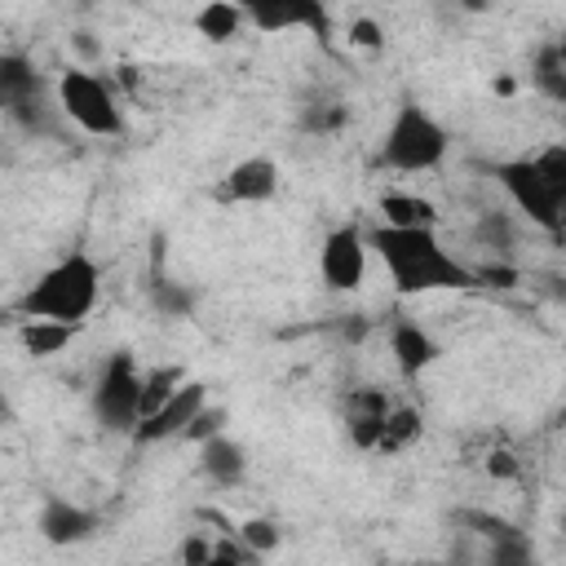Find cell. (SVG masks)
I'll use <instances>...</instances> for the list:
<instances>
[{"label": "cell", "mask_w": 566, "mask_h": 566, "mask_svg": "<svg viewBox=\"0 0 566 566\" xmlns=\"http://www.w3.org/2000/svg\"><path fill=\"white\" fill-rule=\"evenodd\" d=\"M371 252L380 256L389 283L398 296H424V292H464L478 287V274L469 261H460L438 230L429 226H371L367 230Z\"/></svg>", "instance_id": "cell-1"}, {"label": "cell", "mask_w": 566, "mask_h": 566, "mask_svg": "<svg viewBox=\"0 0 566 566\" xmlns=\"http://www.w3.org/2000/svg\"><path fill=\"white\" fill-rule=\"evenodd\" d=\"M102 296V265L88 252H66L57 256L22 296H18V318H53L84 327L88 314L97 310Z\"/></svg>", "instance_id": "cell-3"}, {"label": "cell", "mask_w": 566, "mask_h": 566, "mask_svg": "<svg viewBox=\"0 0 566 566\" xmlns=\"http://www.w3.org/2000/svg\"><path fill=\"white\" fill-rule=\"evenodd\" d=\"M389 354H394L398 376H402V380H416V376H424V371L442 358V345H438L420 323L398 318V323L389 327Z\"/></svg>", "instance_id": "cell-14"}, {"label": "cell", "mask_w": 566, "mask_h": 566, "mask_svg": "<svg viewBox=\"0 0 566 566\" xmlns=\"http://www.w3.org/2000/svg\"><path fill=\"white\" fill-rule=\"evenodd\" d=\"M367 265H371V243H367V230L358 221H345V226H332L318 243V279L327 292H358L363 279H367Z\"/></svg>", "instance_id": "cell-8"}, {"label": "cell", "mask_w": 566, "mask_h": 566, "mask_svg": "<svg viewBox=\"0 0 566 566\" xmlns=\"http://www.w3.org/2000/svg\"><path fill=\"white\" fill-rule=\"evenodd\" d=\"M199 473L212 486H239L248 478V451L226 429H217V433L199 438Z\"/></svg>", "instance_id": "cell-15"}, {"label": "cell", "mask_w": 566, "mask_h": 566, "mask_svg": "<svg viewBox=\"0 0 566 566\" xmlns=\"http://www.w3.org/2000/svg\"><path fill=\"white\" fill-rule=\"evenodd\" d=\"M53 97H57L62 119H71L80 133H88V137H119L124 133L119 97H115V88L102 75L66 66L57 75V84H53Z\"/></svg>", "instance_id": "cell-5"}, {"label": "cell", "mask_w": 566, "mask_h": 566, "mask_svg": "<svg viewBox=\"0 0 566 566\" xmlns=\"http://www.w3.org/2000/svg\"><path fill=\"white\" fill-rule=\"evenodd\" d=\"M234 9L243 13L248 27H256L265 35H283V31L327 35V9H323V0H234Z\"/></svg>", "instance_id": "cell-10"}, {"label": "cell", "mask_w": 566, "mask_h": 566, "mask_svg": "<svg viewBox=\"0 0 566 566\" xmlns=\"http://www.w3.org/2000/svg\"><path fill=\"white\" fill-rule=\"evenodd\" d=\"M208 402V385L203 380H181L164 402H155L137 424H133V442L150 447V442H168V438H181L190 429V420L203 411Z\"/></svg>", "instance_id": "cell-9"}, {"label": "cell", "mask_w": 566, "mask_h": 566, "mask_svg": "<svg viewBox=\"0 0 566 566\" xmlns=\"http://www.w3.org/2000/svg\"><path fill=\"white\" fill-rule=\"evenodd\" d=\"M491 0H460V9H469V13H482Z\"/></svg>", "instance_id": "cell-27"}, {"label": "cell", "mask_w": 566, "mask_h": 566, "mask_svg": "<svg viewBox=\"0 0 566 566\" xmlns=\"http://www.w3.org/2000/svg\"><path fill=\"white\" fill-rule=\"evenodd\" d=\"M531 84L548 97V102H566V49L557 40L539 44L535 49V62H531Z\"/></svg>", "instance_id": "cell-17"}, {"label": "cell", "mask_w": 566, "mask_h": 566, "mask_svg": "<svg viewBox=\"0 0 566 566\" xmlns=\"http://www.w3.org/2000/svg\"><path fill=\"white\" fill-rule=\"evenodd\" d=\"M478 239H482V248H491V252L504 261L509 248H513V226H509V217H504V212H486L482 226H478Z\"/></svg>", "instance_id": "cell-22"}, {"label": "cell", "mask_w": 566, "mask_h": 566, "mask_svg": "<svg viewBox=\"0 0 566 566\" xmlns=\"http://www.w3.org/2000/svg\"><path fill=\"white\" fill-rule=\"evenodd\" d=\"M142 376L137 371V358L128 349H115L97 380H93V394H88V407H93V420L97 429L106 433H133V424L142 420Z\"/></svg>", "instance_id": "cell-6"}, {"label": "cell", "mask_w": 566, "mask_h": 566, "mask_svg": "<svg viewBox=\"0 0 566 566\" xmlns=\"http://www.w3.org/2000/svg\"><path fill=\"white\" fill-rule=\"evenodd\" d=\"M0 111L27 133H53L57 97L49 102V84L27 53H0Z\"/></svg>", "instance_id": "cell-7"}, {"label": "cell", "mask_w": 566, "mask_h": 566, "mask_svg": "<svg viewBox=\"0 0 566 566\" xmlns=\"http://www.w3.org/2000/svg\"><path fill=\"white\" fill-rule=\"evenodd\" d=\"M243 27V13L234 9V0H208L195 13V35H203L208 44H230Z\"/></svg>", "instance_id": "cell-19"}, {"label": "cell", "mask_w": 566, "mask_h": 566, "mask_svg": "<svg viewBox=\"0 0 566 566\" xmlns=\"http://www.w3.org/2000/svg\"><path fill=\"white\" fill-rule=\"evenodd\" d=\"M124 4H146V0H124Z\"/></svg>", "instance_id": "cell-29"}, {"label": "cell", "mask_w": 566, "mask_h": 566, "mask_svg": "<svg viewBox=\"0 0 566 566\" xmlns=\"http://www.w3.org/2000/svg\"><path fill=\"white\" fill-rule=\"evenodd\" d=\"M486 469H491V473H500V478H513V473H517V464H513V455H509V451H491V455H486Z\"/></svg>", "instance_id": "cell-26"}, {"label": "cell", "mask_w": 566, "mask_h": 566, "mask_svg": "<svg viewBox=\"0 0 566 566\" xmlns=\"http://www.w3.org/2000/svg\"><path fill=\"white\" fill-rule=\"evenodd\" d=\"M75 332H80V327L53 323V318H18V340H22V349L35 354V358H53L57 349L71 345Z\"/></svg>", "instance_id": "cell-18"}, {"label": "cell", "mask_w": 566, "mask_h": 566, "mask_svg": "<svg viewBox=\"0 0 566 566\" xmlns=\"http://www.w3.org/2000/svg\"><path fill=\"white\" fill-rule=\"evenodd\" d=\"M274 195H279V164L270 155H243V159H234L221 172L217 190H212L217 203H234V208H256V203H270Z\"/></svg>", "instance_id": "cell-11"}, {"label": "cell", "mask_w": 566, "mask_h": 566, "mask_svg": "<svg viewBox=\"0 0 566 566\" xmlns=\"http://www.w3.org/2000/svg\"><path fill=\"white\" fill-rule=\"evenodd\" d=\"M234 535H239V544H243L252 557H270V553L283 544V531H279L270 517H248V522L234 526Z\"/></svg>", "instance_id": "cell-21"}, {"label": "cell", "mask_w": 566, "mask_h": 566, "mask_svg": "<svg viewBox=\"0 0 566 566\" xmlns=\"http://www.w3.org/2000/svg\"><path fill=\"white\" fill-rule=\"evenodd\" d=\"M75 4H97V0H75Z\"/></svg>", "instance_id": "cell-28"}, {"label": "cell", "mask_w": 566, "mask_h": 566, "mask_svg": "<svg viewBox=\"0 0 566 566\" xmlns=\"http://www.w3.org/2000/svg\"><path fill=\"white\" fill-rule=\"evenodd\" d=\"M451 150V133L420 102H398L380 133V164L394 172H433Z\"/></svg>", "instance_id": "cell-4"}, {"label": "cell", "mask_w": 566, "mask_h": 566, "mask_svg": "<svg viewBox=\"0 0 566 566\" xmlns=\"http://www.w3.org/2000/svg\"><path fill=\"white\" fill-rule=\"evenodd\" d=\"M491 177L500 181V190L509 195V203L539 226L544 234H562L566 221V146H544L535 155L522 159H500L491 168Z\"/></svg>", "instance_id": "cell-2"}, {"label": "cell", "mask_w": 566, "mask_h": 566, "mask_svg": "<svg viewBox=\"0 0 566 566\" xmlns=\"http://www.w3.org/2000/svg\"><path fill=\"white\" fill-rule=\"evenodd\" d=\"M217 429H226V407H208V402H203V411L190 420V429H186L181 438H195V442H199V438H208V433H217Z\"/></svg>", "instance_id": "cell-23"}, {"label": "cell", "mask_w": 566, "mask_h": 566, "mask_svg": "<svg viewBox=\"0 0 566 566\" xmlns=\"http://www.w3.org/2000/svg\"><path fill=\"white\" fill-rule=\"evenodd\" d=\"M35 531L57 544V548H71V544H84L93 531H97V513L66 500V495H44L40 513H35Z\"/></svg>", "instance_id": "cell-13"}, {"label": "cell", "mask_w": 566, "mask_h": 566, "mask_svg": "<svg viewBox=\"0 0 566 566\" xmlns=\"http://www.w3.org/2000/svg\"><path fill=\"white\" fill-rule=\"evenodd\" d=\"M181 562H199V566H212V539H186L181 544Z\"/></svg>", "instance_id": "cell-25"}, {"label": "cell", "mask_w": 566, "mask_h": 566, "mask_svg": "<svg viewBox=\"0 0 566 566\" xmlns=\"http://www.w3.org/2000/svg\"><path fill=\"white\" fill-rule=\"evenodd\" d=\"M389 394L376 389V385H363V389H349L345 402H340V424H345V438L363 451H376L380 442V429H385V416H389Z\"/></svg>", "instance_id": "cell-12"}, {"label": "cell", "mask_w": 566, "mask_h": 566, "mask_svg": "<svg viewBox=\"0 0 566 566\" xmlns=\"http://www.w3.org/2000/svg\"><path fill=\"white\" fill-rule=\"evenodd\" d=\"M420 438H424V416L411 402H389V416H385L376 451L380 455H398V451H411Z\"/></svg>", "instance_id": "cell-16"}, {"label": "cell", "mask_w": 566, "mask_h": 566, "mask_svg": "<svg viewBox=\"0 0 566 566\" xmlns=\"http://www.w3.org/2000/svg\"><path fill=\"white\" fill-rule=\"evenodd\" d=\"M349 40H354L358 49H380V44H385V35H380V27H376L371 18H354V22H349Z\"/></svg>", "instance_id": "cell-24"}, {"label": "cell", "mask_w": 566, "mask_h": 566, "mask_svg": "<svg viewBox=\"0 0 566 566\" xmlns=\"http://www.w3.org/2000/svg\"><path fill=\"white\" fill-rule=\"evenodd\" d=\"M380 212H385V226H429V230H438V208L420 195L389 190V195H380Z\"/></svg>", "instance_id": "cell-20"}]
</instances>
